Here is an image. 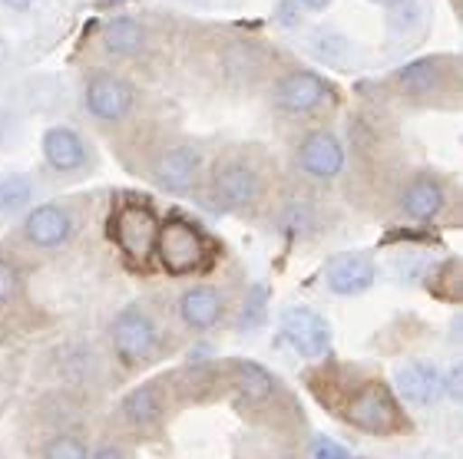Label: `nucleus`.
<instances>
[{
	"mask_svg": "<svg viewBox=\"0 0 463 459\" xmlns=\"http://www.w3.org/2000/svg\"><path fill=\"white\" fill-rule=\"evenodd\" d=\"M156 258L169 275H189L203 265L205 258V241L199 235V229H193L189 221L173 219L159 225V235H156Z\"/></svg>",
	"mask_w": 463,
	"mask_h": 459,
	"instance_id": "nucleus-1",
	"label": "nucleus"
},
{
	"mask_svg": "<svg viewBox=\"0 0 463 459\" xmlns=\"http://www.w3.org/2000/svg\"><path fill=\"white\" fill-rule=\"evenodd\" d=\"M109 235L129 261H149L156 251L159 221L146 205H123V209H116L113 221H109Z\"/></svg>",
	"mask_w": 463,
	"mask_h": 459,
	"instance_id": "nucleus-2",
	"label": "nucleus"
},
{
	"mask_svg": "<svg viewBox=\"0 0 463 459\" xmlns=\"http://www.w3.org/2000/svg\"><path fill=\"white\" fill-rule=\"evenodd\" d=\"M156 344H159V331H156L153 317L139 307L119 311V317L113 321V347L126 367H136L143 364L146 357H153Z\"/></svg>",
	"mask_w": 463,
	"mask_h": 459,
	"instance_id": "nucleus-3",
	"label": "nucleus"
},
{
	"mask_svg": "<svg viewBox=\"0 0 463 459\" xmlns=\"http://www.w3.org/2000/svg\"><path fill=\"white\" fill-rule=\"evenodd\" d=\"M83 103H87V113L93 119H99V123H123L136 103V93L123 77L99 70V73H93L87 80Z\"/></svg>",
	"mask_w": 463,
	"mask_h": 459,
	"instance_id": "nucleus-4",
	"label": "nucleus"
},
{
	"mask_svg": "<svg viewBox=\"0 0 463 459\" xmlns=\"http://www.w3.org/2000/svg\"><path fill=\"white\" fill-rule=\"evenodd\" d=\"M281 334L288 337V344L298 351L301 357H325L331 347V327L328 321L318 314V311H311L305 304H295V307H285L281 311Z\"/></svg>",
	"mask_w": 463,
	"mask_h": 459,
	"instance_id": "nucleus-5",
	"label": "nucleus"
},
{
	"mask_svg": "<svg viewBox=\"0 0 463 459\" xmlns=\"http://www.w3.org/2000/svg\"><path fill=\"white\" fill-rule=\"evenodd\" d=\"M351 426L364 433H391L397 426V403L384 383H367L347 407Z\"/></svg>",
	"mask_w": 463,
	"mask_h": 459,
	"instance_id": "nucleus-6",
	"label": "nucleus"
},
{
	"mask_svg": "<svg viewBox=\"0 0 463 459\" xmlns=\"http://www.w3.org/2000/svg\"><path fill=\"white\" fill-rule=\"evenodd\" d=\"M328 93H331L328 83H325L318 73H311V70H295V73H288V77L275 87L271 103L279 106L281 113L301 116V113L318 109V106L328 99Z\"/></svg>",
	"mask_w": 463,
	"mask_h": 459,
	"instance_id": "nucleus-7",
	"label": "nucleus"
},
{
	"mask_svg": "<svg viewBox=\"0 0 463 459\" xmlns=\"http://www.w3.org/2000/svg\"><path fill=\"white\" fill-rule=\"evenodd\" d=\"M325 285L331 295L338 297H354L364 295L367 287L374 285V261L361 255V251H345L325 265Z\"/></svg>",
	"mask_w": 463,
	"mask_h": 459,
	"instance_id": "nucleus-8",
	"label": "nucleus"
},
{
	"mask_svg": "<svg viewBox=\"0 0 463 459\" xmlns=\"http://www.w3.org/2000/svg\"><path fill=\"white\" fill-rule=\"evenodd\" d=\"M298 169L311 179H335L345 169V145L335 133H308L298 145Z\"/></svg>",
	"mask_w": 463,
	"mask_h": 459,
	"instance_id": "nucleus-9",
	"label": "nucleus"
},
{
	"mask_svg": "<svg viewBox=\"0 0 463 459\" xmlns=\"http://www.w3.org/2000/svg\"><path fill=\"white\" fill-rule=\"evenodd\" d=\"M199 169H203V153L195 145L183 143L159 153V159L153 165V179L169 192H189Z\"/></svg>",
	"mask_w": 463,
	"mask_h": 459,
	"instance_id": "nucleus-10",
	"label": "nucleus"
},
{
	"mask_svg": "<svg viewBox=\"0 0 463 459\" xmlns=\"http://www.w3.org/2000/svg\"><path fill=\"white\" fill-rule=\"evenodd\" d=\"M70 231H73L70 211L53 201L30 209V215L24 219V235L33 248H60L70 239Z\"/></svg>",
	"mask_w": 463,
	"mask_h": 459,
	"instance_id": "nucleus-11",
	"label": "nucleus"
},
{
	"mask_svg": "<svg viewBox=\"0 0 463 459\" xmlns=\"http://www.w3.org/2000/svg\"><path fill=\"white\" fill-rule=\"evenodd\" d=\"M447 373L434 364H407L394 373V387L407 403L414 407H434L444 397Z\"/></svg>",
	"mask_w": 463,
	"mask_h": 459,
	"instance_id": "nucleus-12",
	"label": "nucleus"
},
{
	"mask_svg": "<svg viewBox=\"0 0 463 459\" xmlns=\"http://www.w3.org/2000/svg\"><path fill=\"white\" fill-rule=\"evenodd\" d=\"M259 192H261L259 173L251 165L229 163L213 179V195L222 201L225 209H249V205H255Z\"/></svg>",
	"mask_w": 463,
	"mask_h": 459,
	"instance_id": "nucleus-13",
	"label": "nucleus"
},
{
	"mask_svg": "<svg viewBox=\"0 0 463 459\" xmlns=\"http://www.w3.org/2000/svg\"><path fill=\"white\" fill-rule=\"evenodd\" d=\"M43 159L53 173H77L87 163V145L70 126H50L43 133Z\"/></svg>",
	"mask_w": 463,
	"mask_h": 459,
	"instance_id": "nucleus-14",
	"label": "nucleus"
},
{
	"mask_svg": "<svg viewBox=\"0 0 463 459\" xmlns=\"http://www.w3.org/2000/svg\"><path fill=\"white\" fill-rule=\"evenodd\" d=\"M444 185L430 179V175H417L414 183L401 192V209H404L407 219L414 221H430L444 211Z\"/></svg>",
	"mask_w": 463,
	"mask_h": 459,
	"instance_id": "nucleus-15",
	"label": "nucleus"
},
{
	"mask_svg": "<svg viewBox=\"0 0 463 459\" xmlns=\"http://www.w3.org/2000/svg\"><path fill=\"white\" fill-rule=\"evenodd\" d=\"M179 314L193 331H209L222 317V297L213 287H189L179 297Z\"/></svg>",
	"mask_w": 463,
	"mask_h": 459,
	"instance_id": "nucleus-16",
	"label": "nucleus"
},
{
	"mask_svg": "<svg viewBox=\"0 0 463 459\" xmlns=\"http://www.w3.org/2000/svg\"><path fill=\"white\" fill-rule=\"evenodd\" d=\"M444 60L440 57H424V60H414V63H407L394 73L397 87L404 89L407 96H430L437 89L444 87Z\"/></svg>",
	"mask_w": 463,
	"mask_h": 459,
	"instance_id": "nucleus-17",
	"label": "nucleus"
},
{
	"mask_svg": "<svg viewBox=\"0 0 463 459\" xmlns=\"http://www.w3.org/2000/svg\"><path fill=\"white\" fill-rule=\"evenodd\" d=\"M99 40H103V50L113 57H133L146 47V30L133 17H116L103 27Z\"/></svg>",
	"mask_w": 463,
	"mask_h": 459,
	"instance_id": "nucleus-18",
	"label": "nucleus"
},
{
	"mask_svg": "<svg viewBox=\"0 0 463 459\" xmlns=\"http://www.w3.org/2000/svg\"><path fill=\"white\" fill-rule=\"evenodd\" d=\"M232 380H235V390H239L249 403L269 400L271 393H275L271 373L261 364H255V361H235V367H232Z\"/></svg>",
	"mask_w": 463,
	"mask_h": 459,
	"instance_id": "nucleus-19",
	"label": "nucleus"
},
{
	"mask_svg": "<svg viewBox=\"0 0 463 459\" xmlns=\"http://www.w3.org/2000/svg\"><path fill=\"white\" fill-rule=\"evenodd\" d=\"M123 417L133 426H153L159 417H163V403H159V393H156V387H149V383H143V387H136V390H129L123 397Z\"/></svg>",
	"mask_w": 463,
	"mask_h": 459,
	"instance_id": "nucleus-20",
	"label": "nucleus"
},
{
	"mask_svg": "<svg viewBox=\"0 0 463 459\" xmlns=\"http://www.w3.org/2000/svg\"><path fill=\"white\" fill-rule=\"evenodd\" d=\"M24 205H30V179L24 173H10L0 179V211H20Z\"/></svg>",
	"mask_w": 463,
	"mask_h": 459,
	"instance_id": "nucleus-21",
	"label": "nucleus"
},
{
	"mask_svg": "<svg viewBox=\"0 0 463 459\" xmlns=\"http://www.w3.org/2000/svg\"><path fill=\"white\" fill-rule=\"evenodd\" d=\"M43 459H90V453H87V443L63 433V436H53V440L47 443Z\"/></svg>",
	"mask_w": 463,
	"mask_h": 459,
	"instance_id": "nucleus-22",
	"label": "nucleus"
},
{
	"mask_svg": "<svg viewBox=\"0 0 463 459\" xmlns=\"http://www.w3.org/2000/svg\"><path fill=\"white\" fill-rule=\"evenodd\" d=\"M265 311H269V287L255 285L251 295L245 297V307H241V327H259L265 321Z\"/></svg>",
	"mask_w": 463,
	"mask_h": 459,
	"instance_id": "nucleus-23",
	"label": "nucleus"
},
{
	"mask_svg": "<svg viewBox=\"0 0 463 459\" xmlns=\"http://www.w3.org/2000/svg\"><path fill=\"white\" fill-rule=\"evenodd\" d=\"M20 291V271L17 265H10L7 258H0V304L14 301Z\"/></svg>",
	"mask_w": 463,
	"mask_h": 459,
	"instance_id": "nucleus-24",
	"label": "nucleus"
},
{
	"mask_svg": "<svg viewBox=\"0 0 463 459\" xmlns=\"http://www.w3.org/2000/svg\"><path fill=\"white\" fill-rule=\"evenodd\" d=\"M315 459H351V453L335 440H318L315 443Z\"/></svg>",
	"mask_w": 463,
	"mask_h": 459,
	"instance_id": "nucleus-25",
	"label": "nucleus"
},
{
	"mask_svg": "<svg viewBox=\"0 0 463 459\" xmlns=\"http://www.w3.org/2000/svg\"><path fill=\"white\" fill-rule=\"evenodd\" d=\"M93 459H129V456H126V450H119V446H103V450H97Z\"/></svg>",
	"mask_w": 463,
	"mask_h": 459,
	"instance_id": "nucleus-26",
	"label": "nucleus"
},
{
	"mask_svg": "<svg viewBox=\"0 0 463 459\" xmlns=\"http://www.w3.org/2000/svg\"><path fill=\"white\" fill-rule=\"evenodd\" d=\"M0 7H7V10H17V14H24V10L33 7V0H0Z\"/></svg>",
	"mask_w": 463,
	"mask_h": 459,
	"instance_id": "nucleus-27",
	"label": "nucleus"
},
{
	"mask_svg": "<svg viewBox=\"0 0 463 459\" xmlns=\"http://www.w3.org/2000/svg\"><path fill=\"white\" fill-rule=\"evenodd\" d=\"M298 7H305V10H325V7H331V0H295Z\"/></svg>",
	"mask_w": 463,
	"mask_h": 459,
	"instance_id": "nucleus-28",
	"label": "nucleus"
},
{
	"mask_svg": "<svg viewBox=\"0 0 463 459\" xmlns=\"http://www.w3.org/2000/svg\"><path fill=\"white\" fill-rule=\"evenodd\" d=\"M371 4H394V0H371Z\"/></svg>",
	"mask_w": 463,
	"mask_h": 459,
	"instance_id": "nucleus-29",
	"label": "nucleus"
}]
</instances>
